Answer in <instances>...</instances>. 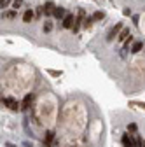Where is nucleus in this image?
<instances>
[{"label":"nucleus","instance_id":"1","mask_svg":"<svg viewBox=\"0 0 145 147\" xmlns=\"http://www.w3.org/2000/svg\"><path fill=\"white\" fill-rule=\"evenodd\" d=\"M2 105H5V107H9L11 110H17V109H21V105L17 103L14 98H2Z\"/></svg>","mask_w":145,"mask_h":147},{"label":"nucleus","instance_id":"12","mask_svg":"<svg viewBox=\"0 0 145 147\" xmlns=\"http://www.w3.org/2000/svg\"><path fill=\"white\" fill-rule=\"evenodd\" d=\"M93 21H95V20H93V16H91V18H86V20H84V23H82V26H84V28H91Z\"/></svg>","mask_w":145,"mask_h":147},{"label":"nucleus","instance_id":"5","mask_svg":"<svg viewBox=\"0 0 145 147\" xmlns=\"http://www.w3.org/2000/svg\"><path fill=\"white\" fill-rule=\"evenodd\" d=\"M32 102H33V95H32V93H28V95L25 96V100H23V103H21V109H23V110H26V109H30V105H32Z\"/></svg>","mask_w":145,"mask_h":147},{"label":"nucleus","instance_id":"8","mask_svg":"<svg viewBox=\"0 0 145 147\" xmlns=\"http://www.w3.org/2000/svg\"><path fill=\"white\" fill-rule=\"evenodd\" d=\"M54 9H56V5H54L52 2H47V4H46V5L42 7V11H44V14H46V16L52 14V12H54Z\"/></svg>","mask_w":145,"mask_h":147},{"label":"nucleus","instance_id":"20","mask_svg":"<svg viewBox=\"0 0 145 147\" xmlns=\"http://www.w3.org/2000/svg\"><path fill=\"white\" fill-rule=\"evenodd\" d=\"M133 105H138V107H143V109H145V103H138V102H133Z\"/></svg>","mask_w":145,"mask_h":147},{"label":"nucleus","instance_id":"13","mask_svg":"<svg viewBox=\"0 0 145 147\" xmlns=\"http://www.w3.org/2000/svg\"><path fill=\"white\" fill-rule=\"evenodd\" d=\"M103 18H105V14H103V12H100V11L93 14V20H95V21H100V20H103Z\"/></svg>","mask_w":145,"mask_h":147},{"label":"nucleus","instance_id":"16","mask_svg":"<svg viewBox=\"0 0 145 147\" xmlns=\"http://www.w3.org/2000/svg\"><path fill=\"white\" fill-rule=\"evenodd\" d=\"M135 145H136V147H142V145H143V142H142V138H140L138 135H136V138H135Z\"/></svg>","mask_w":145,"mask_h":147},{"label":"nucleus","instance_id":"11","mask_svg":"<svg viewBox=\"0 0 145 147\" xmlns=\"http://www.w3.org/2000/svg\"><path fill=\"white\" fill-rule=\"evenodd\" d=\"M142 49H143V42H135V44H133V47H131V53H135V54H136V53H140Z\"/></svg>","mask_w":145,"mask_h":147},{"label":"nucleus","instance_id":"9","mask_svg":"<svg viewBox=\"0 0 145 147\" xmlns=\"http://www.w3.org/2000/svg\"><path fill=\"white\" fill-rule=\"evenodd\" d=\"M33 18H35V12H33L32 9H26V11H25V14H23V21H25V23H30Z\"/></svg>","mask_w":145,"mask_h":147},{"label":"nucleus","instance_id":"17","mask_svg":"<svg viewBox=\"0 0 145 147\" xmlns=\"http://www.w3.org/2000/svg\"><path fill=\"white\" fill-rule=\"evenodd\" d=\"M49 74H51V76H54V77L61 76V72H58V70H49Z\"/></svg>","mask_w":145,"mask_h":147},{"label":"nucleus","instance_id":"14","mask_svg":"<svg viewBox=\"0 0 145 147\" xmlns=\"http://www.w3.org/2000/svg\"><path fill=\"white\" fill-rule=\"evenodd\" d=\"M128 131H131V133H135V131H136V124H135V123L128 124Z\"/></svg>","mask_w":145,"mask_h":147},{"label":"nucleus","instance_id":"7","mask_svg":"<svg viewBox=\"0 0 145 147\" xmlns=\"http://www.w3.org/2000/svg\"><path fill=\"white\" fill-rule=\"evenodd\" d=\"M131 33H130V28H122L121 30V33L117 35V39H119V42H126V39H128Z\"/></svg>","mask_w":145,"mask_h":147},{"label":"nucleus","instance_id":"19","mask_svg":"<svg viewBox=\"0 0 145 147\" xmlns=\"http://www.w3.org/2000/svg\"><path fill=\"white\" fill-rule=\"evenodd\" d=\"M122 12H124V16H131V11H130V9H124Z\"/></svg>","mask_w":145,"mask_h":147},{"label":"nucleus","instance_id":"6","mask_svg":"<svg viewBox=\"0 0 145 147\" xmlns=\"http://www.w3.org/2000/svg\"><path fill=\"white\" fill-rule=\"evenodd\" d=\"M52 16L56 18V20H63V18L66 16V11L63 7H56V9H54V12H52Z\"/></svg>","mask_w":145,"mask_h":147},{"label":"nucleus","instance_id":"15","mask_svg":"<svg viewBox=\"0 0 145 147\" xmlns=\"http://www.w3.org/2000/svg\"><path fill=\"white\" fill-rule=\"evenodd\" d=\"M51 30H52V25L46 21V23H44V32H51Z\"/></svg>","mask_w":145,"mask_h":147},{"label":"nucleus","instance_id":"18","mask_svg":"<svg viewBox=\"0 0 145 147\" xmlns=\"http://www.w3.org/2000/svg\"><path fill=\"white\" fill-rule=\"evenodd\" d=\"M21 4H23V0H14V4H12V5H14V9H17Z\"/></svg>","mask_w":145,"mask_h":147},{"label":"nucleus","instance_id":"21","mask_svg":"<svg viewBox=\"0 0 145 147\" xmlns=\"http://www.w3.org/2000/svg\"><path fill=\"white\" fill-rule=\"evenodd\" d=\"M9 147H11V145H9Z\"/></svg>","mask_w":145,"mask_h":147},{"label":"nucleus","instance_id":"3","mask_svg":"<svg viewBox=\"0 0 145 147\" xmlns=\"http://www.w3.org/2000/svg\"><path fill=\"white\" fill-rule=\"evenodd\" d=\"M75 20H74V14H66L63 18V28H74Z\"/></svg>","mask_w":145,"mask_h":147},{"label":"nucleus","instance_id":"10","mask_svg":"<svg viewBox=\"0 0 145 147\" xmlns=\"http://www.w3.org/2000/svg\"><path fill=\"white\" fill-rule=\"evenodd\" d=\"M54 140V133L52 131H47L46 133V140H44V147H51V142Z\"/></svg>","mask_w":145,"mask_h":147},{"label":"nucleus","instance_id":"2","mask_svg":"<svg viewBox=\"0 0 145 147\" xmlns=\"http://www.w3.org/2000/svg\"><path fill=\"white\" fill-rule=\"evenodd\" d=\"M122 30V23H115V26L110 30V32H108V35H107V40H114L115 39V37H117V33Z\"/></svg>","mask_w":145,"mask_h":147},{"label":"nucleus","instance_id":"4","mask_svg":"<svg viewBox=\"0 0 145 147\" xmlns=\"http://www.w3.org/2000/svg\"><path fill=\"white\" fill-rule=\"evenodd\" d=\"M121 142H122V145H124V147H135V140H133L130 135H122Z\"/></svg>","mask_w":145,"mask_h":147}]
</instances>
